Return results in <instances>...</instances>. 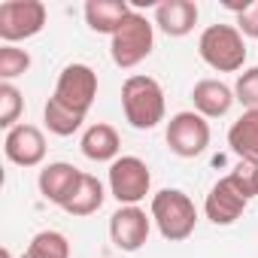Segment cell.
Wrapping results in <instances>:
<instances>
[{"mask_svg":"<svg viewBox=\"0 0 258 258\" xmlns=\"http://www.w3.org/2000/svg\"><path fill=\"white\" fill-rule=\"evenodd\" d=\"M164 137H167V146H170L173 155H179V158H198V155L207 152L213 134H210V121L201 112L182 109V112L170 115Z\"/></svg>","mask_w":258,"mask_h":258,"instance_id":"obj_8","label":"cell"},{"mask_svg":"<svg viewBox=\"0 0 258 258\" xmlns=\"http://www.w3.org/2000/svg\"><path fill=\"white\" fill-rule=\"evenodd\" d=\"M103 201H106V188H103V182H100L97 176L85 173V176H82V182H79V188L73 191V198L64 204V213H67V216L82 219V216L97 213V210L103 207Z\"/></svg>","mask_w":258,"mask_h":258,"instance_id":"obj_18","label":"cell"},{"mask_svg":"<svg viewBox=\"0 0 258 258\" xmlns=\"http://www.w3.org/2000/svg\"><path fill=\"white\" fill-rule=\"evenodd\" d=\"M234 97L246 109H258V67H246L234 82Z\"/></svg>","mask_w":258,"mask_h":258,"instance_id":"obj_23","label":"cell"},{"mask_svg":"<svg viewBox=\"0 0 258 258\" xmlns=\"http://www.w3.org/2000/svg\"><path fill=\"white\" fill-rule=\"evenodd\" d=\"M22 109H25V97H22V91H19L13 82H0V127L13 131L16 124H22V121H19Z\"/></svg>","mask_w":258,"mask_h":258,"instance_id":"obj_21","label":"cell"},{"mask_svg":"<svg viewBox=\"0 0 258 258\" xmlns=\"http://www.w3.org/2000/svg\"><path fill=\"white\" fill-rule=\"evenodd\" d=\"M28 258H70V240L61 231H40L28 243Z\"/></svg>","mask_w":258,"mask_h":258,"instance_id":"obj_19","label":"cell"},{"mask_svg":"<svg viewBox=\"0 0 258 258\" xmlns=\"http://www.w3.org/2000/svg\"><path fill=\"white\" fill-rule=\"evenodd\" d=\"M106 185L109 195L118 201V207H140V201H146L152 188V170L137 155H121L109 164Z\"/></svg>","mask_w":258,"mask_h":258,"instance_id":"obj_5","label":"cell"},{"mask_svg":"<svg viewBox=\"0 0 258 258\" xmlns=\"http://www.w3.org/2000/svg\"><path fill=\"white\" fill-rule=\"evenodd\" d=\"M198 4L191 0H164L155 7V28L167 37H188L198 25Z\"/></svg>","mask_w":258,"mask_h":258,"instance_id":"obj_14","label":"cell"},{"mask_svg":"<svg viewBox=\"0 0 258 258\" xmlns=\"http://www.w3.org/2000/svg\"><path fill=\"white\" fill-rule=\"evenodd\" d=\"M121 112H124V121L131 127H137V131L158 127L164 121V112H167L161 82L146 76V73L127 76L121 85Z\"/></svg>","mask_w":258,"mask_h":258,"instance_id":"obj_1","label":"cell"},{"mask_svg":"<svg viewBox=\"0 0 258 258\" xmlns=\"http://www.w3.org/2000/svg\"><path fill=\"white\" fill-rule=\"evenodd\" d=\"M4 155L16 167H40L46 158V137L37 124H16L4 137Z\"/></svg>","mask_w":258,"mask_h":258,"instance_id":"obj_11","label":"cell"},{"mask_svg":"<svg viewBox=\"0 0 258 258\" xmlns=\"http://www.w3.org/2000/svg\"><path fill=\"white\" fill-rule=\"evenodd\" d=\"M149 216L158 228V234L170 243H182L195 234L198 225V207L182 188H161L152 195Z\"/></svg>","mask_w":258,"mask_h":258,"instance_id":"obj_2","label":"cell"},{"mask_svg":"<svg viewBox=\"0 0 258 258\" xmlns=\"http://www.w3.org/2000/svg\"><path fill=\"white\" fill-rule=\"evenodd\" d=\"M198 55L216 73H237L246 64V37L237 25H210L198 37Z\"/></svg>","mask_w":258,"mask_h":258,"instance_id":"obj_3","label":"cell"},{"mask_svg":"<svg viewBox=\"0 0 258 258\" xmlns=\"http://www.w3.org/2000/svg\"><path fill=\"white\" fill-rule=\"evenodd\" d=\"M82 170L79 167H73V164H67V161H52V164H46L43 170H40V176H37V188H40V195L49 201V204H55V207H61L64 210V204L73 198V191L79 188V182H82Z\"/></svg>","mask_w":258,"mask_h":258,"instance_id":"obj_12","label":"cell"},{"mask_svg":"<svg viewBox=\"0 0 258 258\" xmlns=\"http://www.w3.org/2000/svg\"><path fill=\"white\" fill-rule=\"evenodd\" d=\"M152 216L143 207H118L109 216V240L118 252H140L149 240Z\"/></svg>","mask_w":258,"mask_h":258,"instance_id":"obj_9","label":"cell"},{"mask_svg":"<svg viewBox=\"0 0 258 258\" xmlns=\"http://www.w3.org/2000/svg\"><path fill=\"white\" fill-rule=\"evenodd\" d=\"M155 49V25L131 10L127 13V19L118 25V31L109 37V55H112V64L121 67V70H131L137 67L140 61H146Z\"/></svg>","mask_w":258,"mask_h":258,"instance_id":"obj_4","label":"cell"},{"mask_svg":"<svg viewBox=\"0 0 258 258\" xmlns=\"http://www.w3.org/2000/svg\"><path fill=\"white\" fill-rule=\"evenodd\" d=\"M228 146L243 161H258V109H243V115L228 127Z\"/></svg>","mask_w":258,"mask_h":258,"instance_id":"obj_16","label":"cell"},{"mask_svg":"<svg viewBox=\"0 0 258 258\" xmlns=\"http://www.w3.org/2000/svg\"><path fill=\"white\" fill-rule=\"evenodd\" d=\"M31 70V55L19 46H0V79L13 82Z\"/></svg>","mask_w":258,"mask_h":258,"instance_id":"obj_22","label":"cell"},{"mask_svg":"<svg viewBox=\"0 0 258 258\" xmlns=\"http://www.w3.org/2000/svg\"><path fill=\"white\" fill-rule=\"evenodd\" d=\"M237 31L249 40H258V0L249 4L240 16H237Z\"/></svg>","mask_w":258,"mask_h":258,"instance_id":"obj_25","label":"cell"},{"mask_svg":"<svg viewBox=\"0 0 258 258\" xmlns=\"http://www.w3.org/2000/svg\"><path fill=\"white\" fill-rule=\"evenodd\" d=\"M191 100H195V112H201L204 118H222L231 112L234 106V88L225 85L222 79H201L191 88Z\"/></svg>","mask_w":258,"mask_h":258,"instance_id":"obj_15","label":"cell"},{"mask_svg":"<svg viewBox=\"0 0 258 258\" xmlns=\"http://www.w3.org/2000/svg\"><path fill=\"white\" fill-rule=\"evenodd\" d=\"M85 22L94 34H115L118 25L127 19L131 13V4H124V0H88L85 4Z\"/></svg>","mask_w":258,"mask_h":258,"instance_id":"obj_17","label":"cell"},{"mask_svg":"<svg viewBox=\"0 0 258 258\" xmlns=\"http://www.w3.org/2000/svg\"><path fill=\"white\" fill-rule=\"evenodd\" d=\"M79 149L88 161H97V164H112L115 158H121V140H118V131L106 121H97V124H88L85 134L79 140Z\"/></svg>","mask_w":258,"mask_h":258,"instance_id":"obj_13","label":"cell"},{"mask_svg":"<svg viewBox=\"0 0 258 258\" xmlns=\"http://www.w3.org/2000/svg\"><path fill=\"white\" fill-rule=\"evenodd\" d=\"M94 97H97V73L88 64H67L58 73V82H55V91H52V100L58 106L85 118Z\"/></svg>","mask_w":258,"mask_h":258,"instance_id":"obj_6","label":"cell"},{"mask_svg":"<svg viewBox=\"0 0 258 258\" xmlns=\"http://www.w3.org/2000/svg\"><path fill=\"white\" fill-rule=\"evenodd\" d=\"M22 258H28V255H22Z\"/></svg>","mask_w":258,"mask_h":258,"instance_id":"obj_26","label":"cell"},{"mask_svg":"<svg viewBox=\"0 0 258 258\" xmlns=\"http://www.w3.org/2000/svg\"><path fill=\"white\" fill-rule=\"evenodd\" d=\"M231 179L246 191V198L252 201L258 195V161H237V167L231 170Z\"/></svg>","mask_w":258,"mask_h":258,"instance_id":"obj_24","label":"cell"},{"mask_svg":"<svg viewBox=\"0 0 258 258\" xmlns=\"http://www.w3.org/2000/svg\"><path fill=\"white\" fill-rule=\"evenodd\" d=\"M43 121H46V127H49V134H55V137H73L79 127H82L85 118L67 112L64 106H58V103L49 97L46 106H43Z\"/></svg>","mask_w":258,"mask_h":258,"instance_id":"obj_20","label":"cell"},{"mask_svg":"<svg viewBox=\"0 0 258 258\" xmlns=\"http://www.w3.org/2000/svg\"><path fill=\"white\" fill-rule=\"evenodd\" d=\"M46 19L49 13L40 0H7V4H0V40L4 46L31 40L46 28Z\"/></svg>","mask_w":258,"mask_h":258,"instance_id":"obj_7","label":"cell"},{"mask_svg":"<svg viewBox=\"0 0 258 258\" xmlns=\"http://www.w3.org/2000/svg\"><path fill=\"white\" fill-rule=\"evenodd\" d=\"M246 207H249V198H246V191L231 179V173L222 176V179L210 188V195H207V201H204V213H207V219H210L213 225H234V222L246 213Z\"/></svg>","mask_w":258,"mask_h":258,"instance_id":"obj_10","label":"cell"}]
</instances>
